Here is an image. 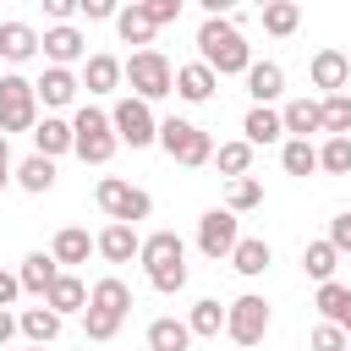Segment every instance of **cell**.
I'll return each mask as SVG.
<instances>
[{
    "instance_id": "60d3db41",
    "label": "cell",
    "mask_w": 351,
    "mask_h": 351,
    "mask_svg": "<svg viewBox=\"0 0 351 351\" xmlns=\"http://www.w3.org/2000/svg\"><path fill=\"white\" fill-rule=\"evenodd\" d=\"M307 351H351V335H346L340 324H313Z\"/></svg>"
},
{
    "instance_id": "d6a6232c",
    "label": "cell",
    "mask_w": 351,
    "mask_h": 351,
    "mask_svg": "<svg viewBox=\"0 0 351 351\" xmlns=\"http://www.w3.org/2000/svg\"><path fill=\"white\" fill-rule=\"evenodd\" d=\"M186 329H192V340L203 335V340H214V335H225V307L214 302V296H203V302H192V313H186Z\"/></svg>"
},
{
    "instance_id": "6da1fadb",
    "label": "cell",
    "mask_w": 351,
    "mask_h": 351,
    "mask_svg": "<svg viewBox=\"0 0 351 351\" xmlns=\"http://www.w3.org/2000/svg\"><path fill=\"white\" fill-rule=\"evenodd\" d=\"M197 60L214 77H247L252 49H247V38H241V27L230 16H203V27H197Z\"/></svg>"
},
{
    "instance_id": "4316f807",
    "label": "cell",
    "mask_w": 351,
    "mask_h": 351,
    "mask_svg": "<svg viewBox=\"0 0 351 351\" xmlns=\"http://www.w3.org/2000/svg\"><path fill=\"white\" fill-rule=\"evenodd\" d=\"M280 121H285V137L324 132V110H318V99H291V104L280 110Z\"/></svg>"
},
{
    "instance_id": "5b68a950",
    "label": "cell",
    "mask_w": 351,
    "mask_h": 351,
    "mask_svg": "<svg viewBox=\"0 0 351 351\" xmlns=\"http://www.w3.org/2000/svg\"><path fill=\"white\" fill-rule=\"evenodd\" d=\"M126 88H132V99L154 104V99L176 93V66H170L159 49H132V60H126Z\"/></svg>"
},
{
    "instance_id": "bcb514c9",
    "label": "cell",
    "mask_w": 351,
    "mask_h": 351,
    "mask_svg": "<svg viewBox=\"0 0 351 351\" xmlns=\"http://www.w3.org/2000/svg\"><path fill=\"white\" fill-rule=\"evenodd\" d=\"M16 181V165H11V143H5V132H0V192Z\"/></svg>"
},
{
    "instance_id": "ab89813d",
    "label": "cell",
    "mask_w": 351,
    "mask_h": 351,
    "mask_svg": "<svg viewBox=\"0 0 351 351\" xmlns=\"http://www.w3.org/2000/svg\"><path fill=\"white\" fill-rule=\"evenodd\" d=\"M121 324H126V318H115V313H104V307H88V313H82V335H88V340H99V346H104V340H115V335H121Z\"/></svg>"
},
{
    "instance_id": "f35d334b",
    "label": "cell",
    "mask_w": 351,
    "mask_h": 351,
    "mask_svg": "<svg viewBox=\"0 0 351 351\" xmlns=\"http://www.w3.org/2000/svg\"><path fill=\"white\" fill-rule=\"evenodd\" d=\"M258 203H263V181H252V176L230 181V192H225V208H230V214H247V208H258Z\"/></svg>"
},
{
    "instance_id": "ffe728a7",
    "label": "cell",
    "mask_w": 351,
    "mask_h": 351,
    "mask_svg": "<svg viewBox=\"0 0 351 351\" xmlns=\"http://www.w3.org/2000/svg\"><path fill=\"white\" fill-rule=\"evenodd\" d=\"M214 88H219V77H214L203 60H186V66H176V93H181L186 104H208V99H214Z\"/></svg>"
},
{
    "instance_id": "9c48e42d",
    "label": "cell",
    "mask_w": 351,
    "mask_h": 351,
    "mask_svg": "<svg viewBox=\"0 0 351 351\" xmlns=\"http://www.w3.org/2000/svg\"><path fill=\"white\" fill-rule=\"evenodd\" d=\"M225 335L236 340V346H258L263 335H269V302L263 296H236V302H225Z\"/></svg>"
},
{
    "instance_id": "30bf717a",
    "label": "cell",
    "mask_w": 351,
    "mask_h": 351,
    "mask_svg": "<svg viewBox=\"0 0 351 351\" xmlns=\"http://www.w3.org/2000/svg\"><path fill=\"white\" fill-rule=\"evenodd\" d=\"M236 241H241V219L230 214V208H208L203 219H197V252L203 258H225L230 263V252H236Z\"/></svg>"
},
{
    "instance_id": "277c9868",
    "label": "cell",
    "mask_w": 351,
    "mask_h": 351,
    "mask_svg": "<svg viewBox=\"0 0 351 351\" xmlns=\"http://www.w3.org/2000/svg\"><path fill=\"white\" fill-rule=\"evenodd\" d=\"M159 148H165L176 165H186V170L214 165V137H208L197 121H181V115H165V121H159Z\"/></svg>"
},
{
    "instance_id": "7a4b0ae2",
    "label": "cell",
    "mask_w": 351,
    "mask_h": 351,
    "mask_svg": "<svg viewBox=\"0 0 351 351\" xmlns=\"http://www.w3.org/2000/svg\"><path fill=\"white\" fill-rule=\"evenodd\" d=\"M137 263H143L148 285L165 291V296H176V291L186 285V241H181L176 230H154V236H143Z\"/></svg>"
},
{
    "instance_id": "7c38bea8",
    "label": "cell",
    "mask_w": 351,
    "mask_h": 351,
    "mask_svg": "<svg viewBox=\"0 0 351 351\" xmlns=\"http://www.w3.org/2000/svg\"><path fill=\"white\" fill-rule=\"evenodd\" d=\"M77 88H82V77H77V71H66V66H44V71H38V82H33V93H38V104H44V110H66V104L77 99Z\"/></svg>"
},
{
    "instance_id": "5bb4252c",
    "label": "cell",
    "mask_w": 351,
    "mask_h": 351,
    "mask_svg": "<svg viewBox=\"0 0 351 351\" xmlns=\"http://www.w3.org/2000/svg\"><path fill=\"white\" fill-rule=\"evenodd\" d=\"M33 154H44V159L77 154V132H71V121H60V115H44V121L33 126Z\"/></svg>"
},
{
    "instance_id": "f1b7e54d",
    "label": "cell",
    "mask_w": 351,
    "mask_h": 351,
    "mask_svg": "<svg viewBox=\"0 0 351 351\" xmlns=\"http://www.w3.org/2000/svg\"><path fill=\"white\" fill-rule=\"evenodd\" d=\"M148 351H192L186 318H154L148 324Z\"/></svg>"
},
{
    "instance_id": "e575fe53",
    "label": "cell",
    "mask_w": 351,
    "mask_h": 351,
    "mask_svg": "<svg viewBox=\"0 0 351 351\" xmlns=\"http://www.w3.org/2000/svg\"><path fill=\"white\" fill-rule=\"evenodd\" d=\"M280 165H285V176H313L318 170V148L307 137H285L280 143Z\"/></svg>"
},
{
    "instance_id": "4dcf8cb0",
    "label": "cell",
    "mask_w": 351,
    "mask_h": 351,
    "mask_svg": "<svg viewBox=\"0 0 351 351\" xmlns=\"http://www.w3.org/2000/svg\"><path fill=\"white\" fill-rule=\"evenodd\" d=\"M302 269H307V280H318V285H329V280H335V269H340V252L329 247V236L302 247Z\"/></svg>"
},
{
    "instance_id": "484cf974",
    "label": "cell",
    "mask_w": 351,
    "mask_h": 351,
    "mask_svg": "<svg viewBox=\"0 0 351 351\" xmlns=\"http://www.w3.org/2000/svg\"><path fill=\"white\" fill-rule=\"evenodd\" d=\"M115 33H121V44H143V49H148L159 27L148 22V11H143V0H137V5H121V11H115Z\"/></svg>"
},
{
    "instance_id": "8992f818",
    "label": "cell",
    "mask_w": 351,
    "mask_h": 351,
    "mask_svg": "<svg viewBox=\"0 0 351 351\" xmlns=\"http://www.w3.org/2000/svg\"><path fill=\"white\" fill-rule=\"evenodd\" d=\"M93 197H99V208H104V219H110V225H137V219H148V214H154V197H148L143 186L121 181V176H104V181L93 186Z\"/></svg>"
},
{
    "instance_id": "8d00e7d4",
    "label": "cell",
    "mask_w": 351,
    "mask_h": 351,
    "mask_svg": "<svg viewBox=\"0 0 351 351\" xmlns=\"http://www.w3.org/2000/svg\"><path fill=\"white\" fill-rule=\"evenodd\" d=\"M318 110H324L329 137H351V93H329V99H318Z\"/></svg>"
},
{
    "instance_id": "e0dca14e",
    "label": "cell",
    "mask_w": 351,
    "mask_h": 351,
    "mask_svg": "<svg viewBox=\"0 0 351 351\" xmlns=\"http://www.w3.org/2000/svg\"><path fill=\"white\" fill-rule=\"evenodd\" d=\"M60 274H66V269H60V263H55L49 252H27V258H22V269H16L22 291H27V296H38V302L49 296V285H55Z\"/></svg>"
},
{
    "instance_id": "9a60e30c",
    "label": "cell",
    "mask_w": 351,
    "mask_h": 351,
    "mask_svg": "<svg viewBox=\"0 0 351 351\" xmlns=\"http://www.w3.org/2000/svg\"><path fill=\"white\" fill-rule=\"evenodd\" d=\"M93 247H99L104 263H132V258L143 252V236H137V225H104V230L93 236Z\"/></svg>"
},
{
    "instance_id": "8fae6325",
    "label": "cell",
    "mask_w": 351,
    "mask_h": 351,
    "mask_svg": "<svg viewBox=\"0 0 351 351\" xmlns=\"http://www.w3.org/2000/svg\"><path fill=\"white\" fill-rule=\"evenodd\" d=\"M307 77H313V88L329 99V93H346L351 88V55L346 49H318L313 55V66H307Z\"/></svg>"
},
{
    "instance_id": "1f68e13d",
    "label": "cell",
    "mask_w": 351,
    "mask_h": 351,
    "mask_svg": "<svg viewBox=\"0 0 351 351\" xmlns=\"http://www.w3.org/2000/svg\"><path fill=\"white\" fill-rule=\"evenodd\" d=\"M313 307L324 313V324H340V329H346V318H351V285H340V280H329V285H318V296H313Z\"/></svg>"
},
{
    "instance_id": "f6af8a7d",
    "label": "cell",
    "mask_w": 351,
    "mask_h": 351,
    "mask_svg": "<svg viewBox=\"0 0 351 351\" xmlns=\"http://www.w3.org/2000/svg\"><path fill=\"white\" fill-rule=\"evenodd\" d=\"M77 16H88V22H104V16H115V0H77Z\"/></svg>"
},
{
    "instance_id": "4fadbf2b",
    "label": "cell",
    "mask_w": 351,
    "mask_h": 351,
    "mask_svg": "<svg viewBox=\"0 0 351 351\" xmlns=\"http://www.w3.org/2000/svg\"><path fill=\"white\" fill-rule=\"evenodd\" d=\"M44 60L71 71L77 60H88V38H82L71 22H66V27H44Z\"/></svg>"
},
{
    "instance_id": "7bdbcfd3",
    "label": "cell",
    "mask_w": 351,
    "mask_h": 351,
    "mask_svg": "<svg viewBox=\"0 0 351 351\" xmlns=\"http://www.w3.org/2000/svg\"><path fill=\"white\" fill-rule=\"evenodd\" d=\"M329 247H335V252H351V208L329 219Z\"/></svg>"
},
{
    "instance_id": "3957f363",
    "label": "cell",
    "mask_w": 351,
    "mask_h": 351,
    "mask_svg": "<svg viewBox=\"0 0 351 351\" xmlns=\"http://www.w3.org/2000/svg\"><path fill=\"white\" fill-rule=\"evenodd\" d=\"M71 132H77V159L82 165H110L115 148H121V137L110 126V110H99V104H82L71 115Z\"/></svg>"
},
{
    "instance_id": "681fc988",
    "label": "cell",
    "mask_w": 351,
    "mask_h": 351,
    "mask_svg": "<svg viewBox=\"0 0 351 351\" xmlns=\"http://www.w3.org/2000/svg\"><path fill=\"white\" fill-rule=\"evenodd\" d=\"M27 351H44V346H27Z\"/></svg>"
},
{
    "instance_id": "83f0119b",
    "label": "cell",
    "mask_w": 351,
    "mask_h": 351,
    "mask_svg": "<svg viewBox=\"0 0 351 351\" xmlns=\"http://www.w3.org/2000/svg\"><path fill=\"white\" fill-rule=\"evenodd\" d=\"M44 307H55L60 318H66V313H88V285H82L77 274H60V280L49 285V296H44Z\"/></svg>"
},
{
    "instance_id": "ba28073f",
    "label": "cell",
    "mask_w": 351,
    "mask_h": 351,
    "mask_svg": "<svg viewBox=\"0 0 351 351\" xmlns=\"http://www.w3.org/2000/svg\"><path fill=\"white\" fill-rule=\"evenodd\" d=\"M110 126H115V137H121L126 148H148V143H159V115H154V104H143V99H132V93L110 110Z\"/></svg>"
},
{
    "instance_id": "74e56055",
    "label": "cell",
    "mask_w": 351,
    "mask_h": 351,
    "mask_svg": "<svg viewBox=\"0 0 351 351\" xmlns=\"http://www.w3.org/2000/svg\"><path fill=\"white\" fill-rule=\"evenodd\" d=\"M318 170H324V176H351V137H324Z\"/></svg>"
},
{
    "instance_id": "2e32d148",
    "label": "cell",
    "mask_w": 351,
    "mask_h": 351,
    "mask_svg": "<svg viewBox=\"0 0 351 351\" xmlns=\"http://www.w3.org/2000/svg\"><path fill=\"white\" fill-rule=\"evenodd\" d=\"M88 252H99V247H93V236H88L82 225H66V230H55V241H49V258H55L66 274H71L77 263H88Z\"/></svg>"
},
{
    "instance_id": "52a82bcc",
    "label": "cell",
    "mask_w": 351,
    "mask_h": 351,
    "mask_svg": "<svg viewBox=\"0 0 351 351\" xmlns=\"http://www.w3.org/2000/svg\"><path fill=\"white\" fill-rule=\"evenodd\" d=\"M38 126V93L22 71H5L0 77V132H33Z\"/></svg>"
},
{
    "instance_id": "603a6c76",
    "label": "cell",
    "mask_w": 351,
    "mask_h": 351,
    "mask_svg": "<svg viewBox=\"0 0 351 351\" xmlns=\"http://www.w3.org/2000/svg\"><path fill=\"white\" fill-rule=\"evenodd\" d=\"M60 324H66V318H60L55 307H22V313H16V329H22L27 346H49V340L60 335Z\"/></svg>"
},
{
    "instance_id": "ee69618b",
    "label": "cell",
    "mask_w": 351,
    "mask_h": 351,
    "mask_svg": "<svg viewBox=\"0 0 351 351\" xmlns=\"http://www.w3.org/2000/svg\"><path fill=\"white\" fill-rule=\"evenodd\" d=\"M44 16H49L55 27H66V22L77 16V0H44Z\"/></svg>"
},
{
    "instance_id": "b9f144b4",
    "label": "cell",
    "mask_w": 351,
    "mask_h": 351,
    "mask_svg": "<svg viewBox=\"0 0 351 351\" xmlns=\"http://www.w3.org/2000/svg\"><path fill=\"white\" fill-rule=\"evenodd\" d=\"M143 11H148V22H154V27H165V22H176V16H181V0H143Z\"/></svg>"
},
{
    "instance_id": "7402d4cb",
    "label": "cell",
    "mask_w": 351,
    "mask_h": 351,
    "mask_svg": "<svg viewBox=\"0 0 351 351\" xmlns=\"http://www.w3.org/2000/svg\"><path fill=\"white\" fill-rule=\"evenodd\" d=\"M88 307H104V313L126 318V313H132V285H126L121 274H104V280L88 285Z\"/></svg>"
},
{
    "instance_id": "7dc6e473",
    "label": "cell",
    "mask_w": 351,
    "mask_h": 351,
    "mask_svg": "<svg viewBox=\"0 0 351 351\" xmlns=\"http://www.w3.org/2000/svg\"><path fill=\"white\" fill-rule=\"evenodd\" d=\"M16 296H22V280H16V274H5V269H0V307H11V302H16Z\"/></svg>"
},
{
    "instance_id": "d590c367",
    "label": "cell",
    "mask_w": 351,
    "mask_h": 351,
    "mask_svg": "<svg viewBox=\"0 0 351 351\" xmlns=\"http://www.w3.org/2000/svg\"><path fill=\"white\" fill-rule=\"evenodd\" d=\"M296 22H302V5H296V0H269V5H263V33L291 38V33H296Z\"/></svg>"
},
{
    "instance_id": "f546056e",
    "label": "cell",
    "mask_w": 351,
    "mask_h": 351,
    "mask_svg": "<svg viewBox=\"0 0 351 351\" xmlns=\"http://www.w3.org/2000/svg\"><path fill=\"white\" fill-rule=\"evenodd\" d=\"M16 186H22V192H33V197H44V192L55 186V159H44V154H27V159L16 165Z\"/></svg>"
},
{
    "instance_id": "cb8c5ba5",
    "label": "cell",
    "mask_w": 351,
    "mask_h": 351,
    "mask_svg": "<svg viewBox=\"0 0 351 351\" xmlns=\"http://www.w3.org/2000/svg\"><path fill=\"white\" fill-rule=\"evenodd\" d=\"M247 93H252V104H274L285 93V71L274 60H252L247 66Z\"/></svg>"
},
{
    "instance_id": "d6986e66",
    "label": "cell",
    "mask_w": 351,
    "mask_h": 351,
    "mask_svg": "<svg viewBox=\"0 0 351 351\" xmlns=\"http://www.w3.org/2000/svg\"><path fill=\"white\" fill-rule=\"evenodd\" d=\"M126 82V60H115V55H88L82 60V88L88 93H115Z\"/></svg>"
},
{
    "instance_id": "44dd1931",
    "label": "cell",
    "mask_w": 351,
    "mask_h": 351,
    "mask_svg": "<svg viewBox=\"0 0 351 351\" xmlns=\"http://www.w3.org/2000/svg\"><path fill=\"white\" fill-rule=\"evenodd\" d=\"M241 132H247V143H252V148H263V143H285V121H280V110H274V104H252V110H247V121H241Z\"/></svg>"
},
{
    "instance_id": "ac0fdd59",
    "label": "cell",
    "mask_w": 351,
    "mask_h": 351,
    "mask_svg": "<svg viewBox=\"0 0 351 351\" xmlns=\"http://www.w3.org/2000/svg\"><path fill=\"white\" fill-rule=\"evenodd\" d=\"M38 49H44V33H33L27 22H0V60L22 66V60H33Z\"/></svg>"
},
{
    "instance_id": "d4e9b609",
    "label": "cell",
    "mask_w": 351,
    "mask_h": 351,
    "mask_svg": "<svg viewBox=\"0 0 351 351\" xmlns=\"http://www.w3.org/2000/svg\"><path fill=\"white\" fill-rule=\"evenodd\" d=\"M269 263H274V247H269L263 236H241V241H236V252H230V269H236V274H247V280H258Z\"/></svg>"
},
{
    "instance_id": "836d02e7",
    "label": "cell",
    "mask_w": 351,
    "mask_h": 351,
    "mask_svg": "<svg viewBox=\"0 0 351 351\" xmlns=\"http://www.w3.org/2000/svg\"><path fill=\"white\" fill-rule=\"evenodd\" d=\"M214 165H219V176L241 181V176L252 170V143H247V137H236V143H219V148H214Z\"/></svg>"
},
{
    "instance_id": "c3c4849f",
    "label": "cell",
    "mask_w": 351,
    "mask_h": 351,
    "mask_svg": "<svg viewBox=\"0 0 351 351\" xmlns=\"http://www.w3.org/2000/svg\"><path fill=\"white\" fill-rule=\"evenodd\" d=\"M16 335H22V329H16V313H11V307H0V346H11Z\"/></svg>"
}]
</instances>
